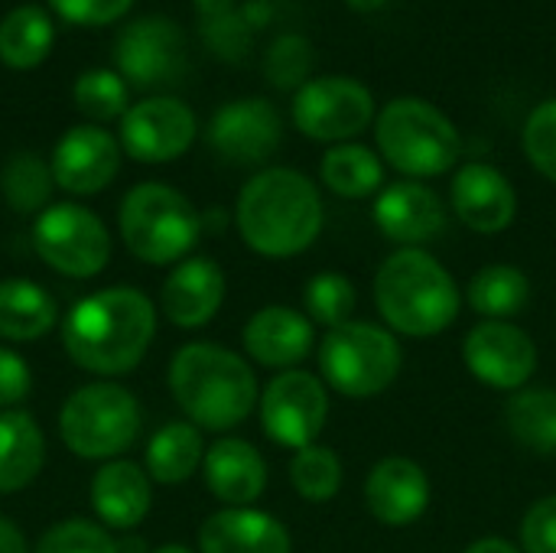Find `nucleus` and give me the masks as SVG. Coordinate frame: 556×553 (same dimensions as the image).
I'll list each match as a JSON object with an SVG mask.
<instances>
[{
	"instance_id": "nucleus-17",
	"label": "nucleus",
	"mask_w": 556,
	"mask_h": 553,
	"mask_svg": "<svg viewBox=\"0 0 556 553\" xmlns=\"http://www.w3.org/2000/svg\"><path fill=\"white\" fill-rule=\"evenodd\" d=\"M371 218L378 231L397 248H424L443 235L446 205L420 179H404L378 192Z\"/></svg>"
},
{
	"instance_id": "nucleus-47",
	"label": "nucleus",
	"mask_w": 556,
	"mask_h": 553,
	"mask_svg": "<svg viewBox=\"0 0 556 553\" xmlns=\"http://www.w3.org/2000/svg\"><path fill=\"white\" fill-rule=\"evenodd\" d=\"M153 553H195L192 548H186V544H163V548H156Z\"/></svg>"
},
{
	"instance_id": "nucleus-36",
	"label": "nucleus",
	"mask_w": 556,
	"mask_h": 553,
	"mask_svg": "<svg viewBox=\"0 0 556 553\" xmlns=\"http://www.w3.org/2000/svg\"><path fill=\"white\" fill-rule=\"evenodd\" d=\"M33 553H117V541L104 525L88 518H68L52 525Z\"/></svg>"
},
{
	"instance_id": "nucleus-45",
	"label": "nucleus",
	"mask_w": 556,
	"mask_h": 553,
	"mask_svg": "<svg viewBox=\"0 0 556 553\" xmlns=\"http://www.w3.org/2000/svg\"><path fill=\"white\" fill-rule=\"evenodd\" d=\"M117 553H147V544L137 535H130L127 541H117Z\"/></svg>"
},
{
	"instance_id": "nucleus-39",
	"label": "nucleus",
	"mask_w": 556,
	"mask_h": 553,
	"mask_svg": "<svg viewBox=\"0 0 556 553\" xmlns=\"http://www.w3.org/2000/svg\"><path fill=\"white\" fill-rule=\"evenodd\" d=\"M525 553H556V495L538 499L521 518V544Z\"/></svg>"
},
{
	"instance_id": "nucleus-27",
	"label": "nucleus",
	"mask_w": 556,
	"mask_h": 553,
	"mask_svg": "<svg viewBox=\"0 0 556 553\" xmlns=\"http://www.w3.org/2000/svg\"><path fill=\"white\" fill-rule=\"evenodd\" d=\"M202 460H205L202 430L189 420H169L150 437L143 453V469L150 482L179 486L202 469Z\"/></svg>"
},
{
	"instance_id": "nucleus-42",
	"label": "nucleus",
	"mask_w": 556,
	"mask_h": 553,
	"mask_svg": "<svg viewBox=\"0 0 556 553\" xmlns=\"http://www.w3.org/2000/svg\"><path fill=\"white\" fill-rule=\"evenodd\" d=\"M0 553H29L23 531L7 515H0Z\"/></svg>"
},
{
	"instance_id": "nucleus-44",
	"label": "nucleus",
	"mask_w": 556,
	"mask_h": 553,
	"mask_svg": "<svg viewBox=\"0 0 556 553\" xmlns=\"http://www.w3.org/2000/svg\"><path fill=\"white\" fill-rule=\"evenodd\" d=\"M195 7H199V13H202V20H205V23H212V20H222V16H228V13H235V0H195Z\"/></svg>"
},
{
	"instance_id": "nucleus-13",
	"label": "nucleus",
	"mask_w": 556,
	"mask_h": 553,
	"mask_svg": "<svg viewBox=\"0 0 556 553\" xmlns=\"http://www.w3.org/2000/svg\"><path fill=\"white\" fill-rule=\"evenodd\" d=\"M121 78L137 88H163L186 72V36L166 16H143L121 29L114 46Z\"/></svg>"
},
{
	"instance_id": "nucleus-14",
	"label": "nucleus",
	"mask_w": 556,
	"mask_h": 553,
	"mask_svg": "<svg viewBox=\"0 0 556 553\" xmlns=\"http://www.w3.org/2000/svg\"><path fill=\"white\" fill-rule=\"evenodd\" d=\"M195 140V114L179 98H143L121 117V150L137 163H169Z\"/></svg>"
},
{
	"instance_id": "nucleus-7",
	"label": "nucleus",
	"mask_w": 556,
	"mask_h": 553,
	"mask_svg": "<svg viewBox=\"0 0 556 553\" xmlns=\"http://www.w3.org/2000/svg\"><path fill=\"white\" fill-rule=\"evenodd\" d=\"M404 365L401 342L391 329L352 319L329 329L319 342V378L349 401L384 394Z\"/></svg>"
},
{
	"instance_id": "nucleus-1",
	"label": "nucleus",
	"mask_w": 556,
	"mask_h": 553,
	"mask_svg": "<svg viewBox=\"0 0 556 553\" xmlns=\"http://www.w3.org/2000/svg\"><path fill=\"white\" fill-rule=\"evenodd\" d=\"M156 336L153 300L137 287H108L78 300L62 323L65 355L88 375L134 372Z\"/></svg>"
},
{
	"instance_id": "nucleus-4",
	"label": "nucleus",
	"mask_w": 556,
	"mask_h": 553,
	"mask_svg": "<svg viewBox=\"0 0 556 553\" xmlns=\"http://www.w3.org/2000/svg\"><path fill=\"white\" fill-rule=\"evenodd\" d=\"M375 306L391 332L430 339L456 323L463 290L427 248H397L375 274Z\"/></svg>"
},
{
	"instance_id": "nucleus-20",
	"label": "nucleus",
	"mask_w": 556,
	"mask_h": 553,
	"mask_svg": "<svg viewBox=\"0 0 556 553\" xmlns=\"http://www.w3.org/2000/svg\"><path fill=\"white\" fill-rule=\"evenodd\" d=\"M241 342L251 362L264 368L290 372L300 362H306V355L313 352L316 326L306 313L293 306H264L244 323Z\"/></svg>"
},
{
	"instance_id": "nucleus-8",
	"label": "nucleus",
	"mask_w": 556,
	"mask_h": 553,
	"mask_svg": "<svg viewBox=\"0 0 556 553\" xmlns=\"http://www.w3.org/2000/svg\"><path fill=\"white\" fill-rule=\"evenodd\" d=\"M140 427V401L114 381H94L72 391L59 411V437L65 450L81 460H117L134 447Z\"/></svg>"
},
{
	"instance_id": "nucleus-30",
	"label": "nucleus",
	"mask_w": 556,
	"mask_h": 553,
	"mask_svg": "<svg viewBox=\"0 0 556 553\" xmlns=\"http://www.w3.org/2000/svg\"><path fill=\"white\" fill-rule=\"evenodd\" d=\"M319 176H323V186L342 199H368L381 192L384 166L375 150L362 143H339L326 150L319 163Z\"/></svg>"
},
{
	"instance_id": "nucleus-28",
	"label": "nucleus",
	"mask_w": 556,
	"mask_h": 553,
	"mask_svg": "<svg viewBox=\"0 0 556 553\" xmlns=\"http://www.w3.org/2000/svg\"><path fill=\"white\" fill-rule=\"evenodd\" d=\"M466 303L482 319L511 323L531 303V277L515 264H485L466 284Z\"/></svg>"
},
{
	"instance_id": "nucleus-2",
	"label": "nucleus",
	"mask_w": 556,
	"mask_h": 553,
	"mask_svg": "<svg viewBox=\"0 0 556 553\" xmlns=\"http://www.w3.org/2000/svg\"><path fill=\"white\" fill-rule=\"evenodd\" d=\"M323 199L309 176L270 166L244 183L235 202L241 241L261 257H296L316 244L323 231Z\"/></svg>"
},
{
	"instance_id": "nucleus-3",
	"label": "nucleus",
	"mask_w": 556,
	"mask_h": 553,
	"mask_svg": "<svg viewBox=\"0 0 556 553\" xmlns=\"http://www.w3.org/2000/svg\"><path fill=\"white\" fill-rule=\"evenodd\" d=\"M169 394L189 424L208 433L241 427L257 401V375L238 352L215 342H189L169 362Z\"/></svg>"
},
{
	"instance_id": "nucleus-25",
	"label": "nucleus",
	"mask_w": 556,
	"mask_h": 553,
	"mask_svg": "<svg viewBox=\"0 0 556 553\" xmlns=\"http://www.w3.org/2000/svg\"><path fill=\"white\" fill-rule=\"evenodd\" d=\"M46 466V437L33 414L0 411V495L23 492Z\"/></svg>"
},
{
	"instance_id": "nucleus-33",
	"label": "nucleus",
	"mask_w": 556,
	"mask_h": 553,
	"mask_svg": "<svg viewBox=\"0 0 556 553\" xmlns=\"http://www.w3.org/2000/svg\"><path fill=\"white\" fill-rule=\"evenodd\" d=\"M342 479H345L342 460L329 447L313 443L306 450H296L293 460H290V486L309 505L332 502L339 495V489H342Z\"/></svg>"
},
{
	"instance_id": "nucleus-18",
	"label": "nucleus",
	"mask_w": 556,
	"mask_h": 553,
	"mask_svg": "<svg viewBox=\"0 0 556 553\" xmlns=\"http://www.w3.org/2000/svg\"><path fill=\"white\" fill-rule=\"evenodd\" d=\"M430 476L410 456H384L365 476V508L384 528H410L430 508Z\"/></svg>"
},
{
	"instance_id": "nucleus-43",
	"label": "nucleus",
	"mask_w": 556,
	"mask_h": 553,
	"mask_svg": "<svg viewBox=\"0 0 556 553\" xmlns=\"http://www.w3.org/2000/svg\"><path fill=\"white\" fill-rule=\"evenodd\" d=\"M463 553H525L518 544H511V541H505V538H479V541H472L469 548Z\"/></svg>"
},
{
	"instance_id": "nucleus-10",
	"label": "nucleus",
	"mask_w": 556,
	"mask_h": 553,
	"mask_svg": "<svg viewBox=\"0 0 556 553\" xmlns=\"http://www.w3.org/2000/svg\"><path fill=\"white\" fill-rule=\"evenodd\" d=\"M261 430L283 450H306L319 440L329 417V388L319 375L290 368L277 372L257 401Z\"/></svg>"
},
{
	"instance_id": "nucleus-11",
	"label": "nucleus",
	"mask_w": 556,
	"mask_h": 553,
	"mask_svg": "<svg viewBox=\"0 0 556 553\" xmlns=\"http://www.w3.org/2000/svg\"><path fill=\"white\" fill-rule=\"evenodd\" d=\"M375 121V95L342 75H326L300 85L293 98V124L309 140L349 143Z\"/></svg>"
},
{
	"instance_id": "nucleus-34",
	"label": "nucleus",
	"mask_w": 556,
	"mask_h": 553,
	"mask_svg": "<svg viewBox=\"0 0 556 553\" xmlns=\"http://www.w3.org/2000/svg\"><path fill=\"white\" fill-rule=\"evenodd\" d=\"M355 303H358L355 284L339 271H323V274L309 277V284L303 287V306H306V316L313 319V326L339 329V326L352 323Z\"/></svg>"
},
{
	"instance_id": "nucleus-23",
	"label": "nucleus",
	"mask_w": 556,
	"mask_h": 553,
	"mask_svg": "<svg viewBox=\"0 0 556 553\" xmlns=\"http://www.w3.org/2000/svg\"><path fill=\"white\" fill-rule=\"evenodd\" d=\"M88 499L104 528L134 531L150 515L153 482L143 466L130 460H111L94 473Z\"/></svg>"
},
{
	"instance_id": "nucleus-29",
	"label": "nucleus",
	"mask_w": 556,
	"mask_h": 553,
	"mask_svg": "<svg viewBox=\"0 0 556 553\" xmlns=\"http://www.w3.org/2000/svg\"><path fill=\"white\" fill-rule=\"evenodd\" d=\"M508 433L538 456L556 453V391L554 388H521L505 404Z\"/></svg>"
},
{
	"instance_id": "nucleus-38",
	"label": "nucleus",
	"mask_w": 556,
	"mask_h": 553,
	"mask_svg": "<svg viewBox=\"0 0 556 553\" xmlns=\"http://www.w3.org/2000/svg\"><path fill=\"white\" fill-rule=\"evenodd\" d=\"M309 62H313V52H309L306 39L303 36H283L267 52V78L277 88H293L306 78Z\"/></svg>"
},
{
	"instance_id": "nucleus-24",
	"label": "nucleus",
	"mask_w": 556,
	"mask_h": 553,
	"mask_svg": "<svg viewBox=\"0 0 556 553\" xmlns=\"http://www.w3.org/2000/svg\"><path fill=\"white\" fill-rule=\"evenodd\" d=\"M199 553H293V538L261 508H222L202 521Z\"/></svg>"
},
{
	"instance_id": "nucleus-37",
	"label": "nucleus",
	"mask_w": 556,
	"mask_h": 553,
	"mask_svg": "<svg viewBox=\"0 0 556 553\" xmlns=\"http://www.w3.org/2000/svg\"><path fill=\"white\" fill-rule=\"evenodd\" d=\"M521 147H525V156L531 160V166L541 176H547L551 183H556V98L531 111V117L525 121Z\"/></svg>"
},
{
	"instance_id": "nucleus-32",
	"label": "nucleus",
	"mask_w": 556,
	"mask_h": 553,
	"mask_svg": "<svg viewBox=\"0 0 556 553\" xmlns=\"http://www.w3.org/2000/svg\"><path fill=\"white\" fill-rule=\"evenodd\" d=\"M52 169L36 153H13L0 169V192L7 205L20 215H36L49 209L52 196Z\"/></svg>"
},
{
	"instance_id": "nucleus-31",
	"label": "nucleus",
	"mask_w": 556,
	"mask_h": 553,
	"mask_svg": "<svg viewBox=\"0 0 556 553\" xmlns=\"http://www.w3.org/2000/svg\"><path fill=\"white\" fill-rule=\"evenodd\" d=\"M52 20L39 7H16L0 20V62L10 68H36L52 52Z\"/></svg>"
},
{
	"instance_id": "nucleus-41",
	"label": "nucleus",
	"mask_w": 556,
	"mask_h": 553,
	"mask_svg": "<svg viewBox=\"0 0 556 553\" xmlns=\"http://www.w3.org/2000/svg\"><path fill=\"white\" fill-rule=\"evenodd\" d=\"M33 388V372L23 355L0 345V411H16Z\"/></svg>"
},
{
	"instance_id": "nucleus-5",
	"label": "nucleus",
	"mask_w": 556,
	"mask_h": 553,
	"mask_svg": "<svg viewBox=\"0 0 556 553\" xmlns=\"http://www.w3.org/2000/svg\"><path fill=\"white\" fill-rule=\"evenodd\" d=\"M199 209L166 183H140L121 199L117 228L127 251L153 267L179 264L202 238Z\"/></svg>"
},
{
	"instance_id": "nucleus-21",
	"label": "nucleus",
	"mask_w": 556,
	"mask_h": 553,
	"mask_svg": "<svg viewBox=\"0 0 556 553\" xmlns=\"http://www.w3.org/2000/svg\"><path fill=\"white\" fill-rule=\"evenodd\" d=\"M225 303V271L212 257L179 261L160 290V313L179 329L208 326Z\"/></svg>"
},
{
	"instance_id": "nucleus-16",
	"label": "nucleus",
	"mask_w": 556,
	"mask_h": 553,
	"mask_svg": "<svg viewBox=\"0 0 556 553\" xmlns=\"http://www.w3.org/2000/svg\"><path fill=\"white\" fill-rule=\"evenodd\" d=\"M283 140V121L277 108L264 98H244L231 101L222 111H215L208 124V143L212 150L238 166L264 163Z\"/></svg>"
},
{
	"instance_id": "nucleus-26",
	"label": "nucleus",
	"mask_w": 556,
	"mask_h": 553,
	"mask_svg": "<svg viewBox=\"0 0 556 553\" xmlns=\"http://www.w3.org/2000/svg\"><path fill=\"white\" fill-rule=\"evenodd\" d=\"M59 319L52 293L26 277L0 280V339L39 342Z\"/></svg>"
},
{
	"instance_id": "nucleus-15",
	"label": "nucleus",
	"mask_w": 556,
	"mask_h": 553,
	"mask_svg": "<svg viewBox=\"0 0 556 553\" xmlns=\"http://www.w3.org/2000/svg\"><path fill=\"white\" fill-rule=\"evenodd\" d=\"M121 140L98 124H78L62 134L52 150L49 169L59 189L72 196H94L108 189L121 169Z\"/></svg>"
},
{
	"instance_id": "nucleus-46",
	"label": "nucleus",
	"mask_w": 556,
	"mask_h": 553,
	"mask_svg": "<svg viewBox=\"0 0 556 553\" xmlns=\"http://www.w3.org/2000/svg\"><path fill=\"white\" fill-rule=\"evenodd\" d=\"M352 10H358V13H371V10H378V7H384L388 0H345Z\"/></svg>"
},
{
	"instance_id": "nucleus-35",
	"label": "nucleus",
	"mask_w": 556,
	"mask_h": 553,
	"mask_svg": "<svg viewBox=\"0 0 556 553\" xmlns=\"http://www.w3.org/2000/svg\"><path fill=\"white\" fill-rule=\"evenodd\" d=\"M72 98L78 104V111L88 121H114L127 114V81L121 78V72H108V68H91L85 75H78Z\"/></svg>"
},
{
	"instance_id": "nucleus-6",
	"label": "nucleus",
	"mask_w": 556,
	"mask_h": 553,
	"mask_svg": "<svg viewBox=\"0 0 556 553\" xmlns=\"http://www.w3.org/2000/svg\"><path fill=\"white\" fill-rule=\"evenodd\" d=\"M381 156L410 179L443 176L456 166L463 140L456 124L420 98H394L375 121Z\"/></svg>"
},
{
	"instance_id": "nucleus-9",
	"label": "nucleus",
	"mask_w": 556,
	"mask_h": 553,
	"mask_svg": "<svg viewBox=\"0 0 556 553\" xmlns=\"http://www.w3.org/2000/svg\"><path fill=\"white\" fill-rule=\"evenodd\" d=\"M33 248L39 261L72 280L98 277L111 261V235L104 222L75 202H59L36 215Z\"/></svg>"
},
{
	"instance_id": "nucleus-12",
	"label": "nucleus",
	"mask_w": 556,
	"mask_h": 553,
	"mask_svg": "<svg viewBox=\"0 0 556 553\" xmlns=\"http://www.w3.org/2000/svg\"><path fill=\"white\" fill-rule=\"evenodd\" d=\"M469 375L495 391H521L538 372V345L531 332L505 319H479L463 339Z\"/></svg>"
},
{
	"instance_id": "nucleus-40",
	"label": "nucleus",
	"mask_w": 556,
	"mask_h": 553,
	"mask_svg": "<svg viewBox=\"0 0 556 553\" xmlns=\"http://www.w3.org/2000/svg\"><path fill=\"white\" fill-rule=\"evenodd\" d=\"M134 0H49V7L78 26H108L130 10Z\"/></svg>"
},
{
	"instance_id": "nucleus-22",
	"label": "nucleus",
	"mask_w": 556,
	"mask_h": 553,
	"mask_svg": "<svg viewBox=\"0 0 556 553\" xmlns=\"http://www.w3.org/2000/svg\"><path fill=\"white\" fill-rule=\"evenodd\" d=\"M202 476L225 508H251L267 489V463L261 450L238 437H225L205 450Z\"/></svg>"
},
{
	"instance_id": "nucleus-19",
	"label": "nucleus",
	"mask_w": 556,
	"mask_h": 553,
	"mask_svg": "<svg viewBox=\"0 0 556 553\" xmlns=\"http://www.w3.org/2000/svg\"><path fill=\"white\" fill-rule=\"evenodd\" d=\"M453 212L466 228L498 235L511 228L518 215V192L492 163H466L453 176Z\"/></svg>"
}]
</instances>
